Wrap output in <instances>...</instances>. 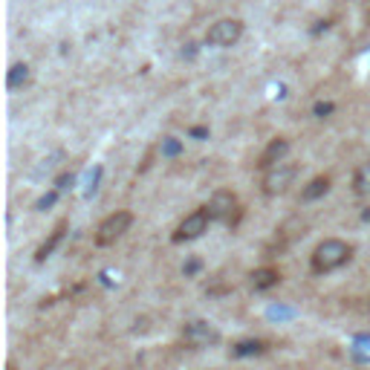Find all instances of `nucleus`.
<instances>
[{"instance_id": "nucleus-7", "label": "nucleus", "mask_w": 370, "mask_h": 370, "mask_svg": "<svg viewBox=\"0 0 370 370\" xmlns=\"http://www.w3.org/2000/svg\"><path fill=\"white\" fill-rule=\"evenodd\" d=\"M183 341L194 350H203V347H211V344H217L220 341V333H217V327L208 324V321H188L183 327Z\"/></svg>"}, {"instance_id": "nucleus-12", "label": "nucleus", "mask_w": 370, "mask_h": 370, "mask_svg": "<svg viewBox=\"0 0 370 370\" xmlns=\"http://www.w3.org/2000/svg\"><path fill=\"white\" fill-rule=\"evenodd\" d=\"M263 350H266V341H261V339H243V341H238L235 347H231V356H238V359L261 356Z\"/></svg>"}, {"instance_id": "nucleus-4", "label": "nucleus", "mask_w": 370, "mask_h": 370, "mask_svg": "<svg viewBox=\"0 0 370 370\" xmlns=\"http://www.w3.org/2000/svg\"><path fill=\"white\" fill-rule=\"evenodd\" d=\"M208 223H214L211 220V214H208V208H197V211H191L188 217L177 226V231L171 235V240L174 243H185V240H197L203 231H208Z\"/></svg>"}, {"instance_id": "nucleus-5", "label": "nucleus", "mask_w": 370, "mask_h": 370, "mask_svg": "<svg viewBox=\"0 0 370 370\" xmlns=\"http://www.w3.org/2000/svg\"><path fill=\"white\" fill-rule=\"evenodd\" d=\"M240 35H243V24L238 21V17H223V21H217L206 32V44H211V47H235L240 41Z\"/></svg>"}, {"instance_id": "nucleus-15", "label": "nucleus", "mask_w": 370, "mask_h": 370, "mask_svg": "<svg viewBox=\"0 0 370 370\" xmlns=\"http://www.w3.org/2000/svg\"><path fill=\"white\" fill-rule=\"evenodd\" d=\"M55 200H58V194H55V191H49L47 197H41V200H38V208H41V211H47V208H49Z\"/></svg>"}, {"instance_id": "nucleus-8", "label": "nucleus", "mask_w": 370, "mask_h": 370, "mask_svg": "<svg viewBox=\"0 0 370 370\" xmlns=\"http://www.w3.org/2000/svg\"><path fill=\"white\" fill-rule=\"evenodd\" d=\"M289 153V142L284 139V136H278V139H272L269 145H266V151L261 153V160H258V168L261 171H269L272 165H278V162H284V157Z\"/></svg>"}, {"instance_id": "nucleus-13", "label": "nucleus", "mask_w": 370, "mask_h": 370, "mask_svg": "<svg viewBox=\"0 0 370 370\" xmlns=\"http://www.w3.org/2000/svg\"><path fill=\"white\" fill-rule=\"evenodd\" d=\"M353 191L359 194V197H367L370 194V162H362L353 174Z\"/></svg>"}, {"instance_id": "nucleus-9", "label": "nucleus", "mask_w": 370, "mask_h": 370, "mask_svg": "<svg viewBox=\"0 0 370 370\" xmlns=\"http://www.w3.org/2000/svg\"><path fill=\"white\" fill-rule=\"evenodd\" d=\"M278 281H281L278 266H258L249 275V284H252V289H255V292H266L272 286H278Z\"/></svg>"}, {"instance_id": "nucleus-17", "label": "nucleus", "mask_w": 370, "mask_h": 370, "mask_svg": "<svg viewBox=\"0 0 370 370\" xmlns=\"http://www.w3.org/2000/svg\"><path fill=\"white\" fill-rule=\"evenodd\" d=\"M67 183H72V174H70V177H67V174H64V177L58 180V188H67Z\"/></svg>"}, {"instance_id": "nucleus-11", "label": "nucleus", "mask_w": 370, "mask_h": 370, "mask_svg": "<svg viewBox=\"0 0 370 370\" xmlns=\"http://www.w3.org/2000/svg\"><path fill=\"white\" fill-rule=\"evenodd\" d=\"M64 231H67V223H58V226L52 229V235H49L41 246H38V252H35V261H38V263H44V261L52 255V252L58 249V243L64 240Z\"/></svg>"}, {"instance_id": "nucleus-16", "label": "nucleus", "mask_w": 370, "mask_h": 370, "mask_svg": "<svg viewBox=\"0 0 370 370\" xmlns=\"http://www.w3.org/2000/svg\"><path fill=\"white\" fill-rule=\"evenodd\" d=\"M330 113H333V105H330V102H324V105L318 102L316 105V116H318V119H324V116H330Z\"/></svg>"}, {"instance_id": "nucleus-6", "label": "nucleus", "mask_w": 370, "mask_h": 370, "mask_svg": "<svg viewBox=\"0 0 370 370\" xmlns=\"http://www.w3.org/2000/svg\"><path fill=\"white\" fill-rule=\"evenodd\" d=\"M208 214L214 223H235V214L240 211L238 194L235 191H214V197L208 200Z\"/></svg>"}, {"instance_id": "nucleus-14", "label": "nucleus", "mask_w": 370, "mask_h": 370, "mask_svg": "<svg viewBox=\"0 0 370 370\" xmlns=\"http://www.w3.org/2000/svg\"><path fill=\"white\" fill-rule=\"evenodd\" d=\"M29 82V67L26 64H12L9 75H6V87L9 90H21Z\"/></svg>"}, {"instance_id": "nucleus-1", "label": "nucleus", "mask_w": 370, "mask_h": 370, "mask_svg": "<svg viewBox=\"0 0 370 370\" xmlns=\"http://www.w3.org/2000/svg\"><path fill=\"white\" fill-rule=\"evenodd\" d=\"M350 258H353V246L339 240V238H330L313 249V255H309V269H313L316 275H327V272L341 269Z\"/></svg>"}, {"instance_id": "nucleus-2", "label": "nucleus", "mask_w": 370, "mask_h": 370, "mask_svg": "<svg viewBox=\"0 0 370 370\" xmlns=\"http://www.w3.org/2000/svg\"><path fill=\"white\" fill-rule=\"evenodd\" d=\"M133 226V214L130 211H113L110 217H105L95 229V246H110L119 240L125 231Z\"/></svg>"}, {"instance_id": "nucleus-18", "label": "nucleus", "mask_w": 370, "mask_h": 370, "mask_svg": "<svg viewBox=\"0 0 370 370\" xmlns=\"http://www.w3.org/2000/svg\"><path fill=\"white\" fill-rule=\"evenodd\" d=\"M6 370H15V364H6Z\"/></svg>"}, {"instance_id": "nucleus-10", "label": "nucleus", "mask_w": 370, "mask_h": 370, "mask_svg": "<svg viewBox=\"0 0 370 370\" xmlns=\"http://www.w3.org/2000/svg\"><path fill=\"white\" fill-rule=\"evenodd\" d=\"M330 185H333V180L327 177V174H321V177H313L307 185H304V191H301V200L304 203H316V200H321L324 194L330 191Z\"/></svg>"}, {"instance_id": "nucleus-3", "label": "nucleus", "mask_w": 370, "mask_h": 370, "mask_svg": "<svg viewBox=\"0 0 370 370\" xmlns=\"http://www.w3.org/2000/svg\"><path fill=\"white\" fill-rule=\"evenodd\" d=\"M298 177V165H289V162H278L272 165L269 171H263V194L275 197V194H284Z\"/></svg>"}]
</instances>
